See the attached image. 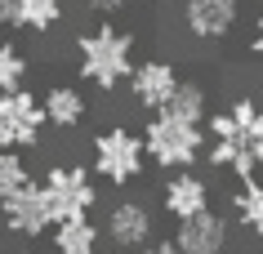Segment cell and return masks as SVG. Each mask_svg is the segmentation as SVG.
Segmentation results:
<instances>
[{"instance_id":"cell-4","label":"cell","mask_w":263,"mask_h":254,"mask_svg":"<svg viewBox=\"0 0 263 254\" xmlns=\"http://www.w3.org/2000/svg\"><path fill=\"white\" fill-rule=\"evenodd\" d=\"M89 174L103 179L107 187H129L147 174V152H143V139L125 125L98 129L94 147H89Z\"/></svg>"},{"instance_id":"cell-2","label":"cell","mask_w":263,"mask_h":254,"mask_svg":"<svg viewBox=\"0 0 263 254\" xmlns=\"http://www.w3.org/2000/svg\"><path fill=\"white\" fill-rule=\"evenodd\" d=\"M76 71L85 85H94L103 94L121 89L134 71V36L116 23H98V27L76 36Z\"/></svg>"},{"instance_id":"cell-1","label":"cell","mask_w":263,"mask_h":254,"mask_svg":"<svg viewBox=\"0 0 263 254\" xmlns=\"http://www.w3.org/2000/svg\"><path fill=\"white\" fill-rule=\"evenodd\" d=\"M210 165L250 179L263 169V107L259 99H232L223 112H210Z\"/></svg>"},{"instance_id":"cell-14","label":"cell","mask_w":263,"mask_h":254,"mask_svg":"<svg viewBox=\"0 0 263 254\" xmlns=\"http://www.w3.org/2000/svg\"><path fill=\"white\" fill-rule=\"evenodd\" d=\"M41 112H45V125L76 129L85 121V112H89V103H85V94L76 89V85H49V89L41 94Z\"/></svg>"},{"instance_id":"cell-12","label":"cell","mask_w":263,"mask_h":254,"mask_svg":"<svg viewBox=\"0 0 263 254\" xmlns=\"http://www.w3.org/2000/svg\"><path fill=\"white\" fill-rule=\"evenodd\" d=\"M179 67L165 63V58H147V63H134L129 71V94L139 103L143 112H161V103L174 94V85H179Z\"/></svg>"},{"instance_id":"cell-3","label":"cell","mask_w":263,"mask_h":254,"mask_svg":"<svg viewBox=\"0 0 263 254\" xmlns=\"http://www.w3.org/2000/svg\"><path fill=\"white\" fill-rule=\"evenodd\" d=\"M143 152L161 169H192L205 156V125L192 121H174L165 112H152V121L143 125Z\"/></svg>"},{"instance_id":"cell-13","label":"cell","mask_w":263,"mask_h":254,"mask_svg":"<svg viewBox=\"0 0 263 254\" xmlns=\"http://www.w3.org/2000/svg\"><path fill=\"white\" fill-rule=\"evenodd\" d=\"M161 205H165V214L179 223V219H187V214L196 210H210V183L201 179V174H187V169H174L165 179V187H161Z\"/></svg>"},{"instance_id":"cell-10","label":"cell","mask_w":263,"mask_h":254,"mask_svg":"<svg viewBox=\"0 0 263 254\" xmlns=\"http://www.w3.org/2000/svg\"><path fill=\"white\" fill-rule=\"evenodd\" d=\"M174 245L183 254H228V219L214 210L187 214L174 227Z\"/></svg>"},{"instance_id":"cell-17","label":"cell","mask_w":263,"mask_h":254,"mask_svg":"<svg viewBox=\"0 0 263 254\" xmlns=\"http://www.w3.org/2000/svg\"><path fill=\"white\" fill-rule=\"evenodd\" d=\"M232 210H236V223L246 227V232L263 237V179L259 174L241 179V187H236V197H232Z\"/></svg>"},{"instance_id":"cell-11","label":"cell","mask_w":263,"mask_h":254,"mask_svg":"<svg viewBox=\"0 0 263 254\" xmlns=\"http://www.w3.org/2000/svg\"><path fill=\"white\" fill-rule=\"evenodd\" d=\"M67 18V0H0V27L45 36Z\"/></svg>"},{"instance_id":"cell-7","label":"cell","mask_w":263,"mask_h":254,"mask_svg":"<svg viewBox=\"0 0 263 254\" xmlns=\"http://www.w3.org/2000/svg\"><path fill=\"white\" fill-rule=\"evenodd\" d=\"M0 223L9 227L14 237H23V241H36V237H45V232L54 227L41 179H27L18 192H9V197L0 201Z\"/></svg>"},{"instance_id":"cell-24","label":"cell","mask_w":263,"mask_h":254,"mask_svg":"<svg viewBox=\"0 0 263 254\" xmlns=\"http://www.w3.org/2000/svg\"><path fill=\"white\" fill-rule=\"evenodd\" d=\"M94 254H103V250H94Z\"/></svg>"},{"instance_id":"cell-20","label":"cell","mask_w":263,"mask_h":254,"mask_svg":"<svg viewBox=\"0 0 263 254\" xmlns=\"http://www.w3.org/2000/svg\"><path fill=\"white\" fill-rule=\"evenodd\" d=\"M94 14H121V9H134V5H143V0H85Z\"/></svg>"},{"instance_id":"cell-19","label":"cell","mask_w":263,"mask_h":254,"mask_svg":"<svg viewBox=\"0 0 263 254\" xmlns=\"http://www.w3.org/2000/svg\"><path fill=\"white\" fill-rule=\"evenodd\" d=\"M27 179H31V169H27V161H23V152L0 147V201L9 197V192H18Z\"/></svg>"},{"instance_id":"cell-18","label":"cell","mask_w":263,"mask_h":254,"mask_svg":"<svg viewBox=\"0 0 263 254\" xmlns=\"http://www.w3.org/2000/svg\"><path fill=\"white\" fill-rule=\"evenodd\" d=\"M27 54L18 49V45L0 41V94H9V89H18V85H27Z\"/></svg>"},{"instance_id":"cell-16","label":"cell","mask_w":263,"mask_h":254,"mask_svg":"<svg viewBox=\"0 0 263 254\" xmlns=\"http://www.w3.org/2000/svg\"><path fill=\"white\" fill-rule=\"evenodd\" d=\"M161 112L174 116V121H192V125H205V116H210V99H205V89H201L196 81H179V85H174V94L161 103Z\"/></svg>"},{"instance_id":"cell-15","label":"cell","mask_w":263,"mask_h":254,"mask_svg":"<svg viewBox=\"0 0 263 254\" xmlns=\"http://www.w3.org/2000/svg\"><path fill=\"white\" fill-rule=\"evenodd\" d=\"M49 232H54V254H94L98 250V223L89 214L63 219V223H54Z\"/></svg>"},{"instance_id":"cell-23","label":"cell","mask_w":263,"mask_h":254,"mask_svg":"<svg viewBox=\"0 0 263 254\" xmlns=\"http://www.w3.org/2000/svg\"><path fill=\"white\" fill-rule=\"evenodd\" d=\"M18 254H41V250H18Z\"/></svg>"},{"instance_id":"cell-8","label":"cell","mask_w":263,"mask_h":254,"mask_svg":"<svg viewBox=\"0 0 263 254\" xmlns=\"http://www.w3.org/2000/svg\"><path fill=\"white\" fill-rule=\"evenodd\" d=\"M107 241L116 245V254H139L147 241L156 237V219L143 201H116L107 210V223H103Z\"/></svg>"},{"instance_id":"cell-6","label":"cell","mask_w":263,"mask_h":254,"mask_svg":"<svg viewBox=\"0 0 263 254\" xmlns=\"http://www.w3.org/2000/svg\"><path fill=\"white\" fill-rule=\"evenodd\" d=\"M45 139V112H41V94H31L27 85H18L9 94H0V147H41Z\"/></svg>"},{"instance_id":"cell-21","label":"cell","mask_w":263,"mask_h":254,"mask_svg":"<svg viewBox=\"0 0 263 254\" xmlns=\"http://www.w3.org/2000/svg\"><path fill=\"white\" fill-rule=\"evenodd\" d=\"M139 254H183V250L174 245V237H165V241H156V237H152V241H147V245H143Z\"/></svg>"},{"instance_id":"cell-22","label":"cell","mask_w":263,"mask_h":254,"mask_svg":"<svg viewBox=\"0 0 263 254\" xmlns=\"http://www.w3.org/2000/svg\"><path fill=\"white\" fill-rule=\"evenodd\" d=\"M250 54H254V58L263 63V18L254 23V36H250Z\"/></svg>"},{"instance_id":"cell-9","label":"cell","mask_w":263,"mask_h":254,"mask_svg":"<svg viewBox=\"0 0 263 254\" xmlns=\"http://www.w3.org/2000/svg\"><path fill=\"white\" fill-rule=\"evenodd\" d=\"M241 23V0H183V27L196 41H228Z\"/></svg>"},{"instance_id":"cell-5","label":"cell","mask_w":263,"mask_h":254,"mask_svg":"<svg viewBox=\"0 0 263 254\" xmlns=\"http://www.w3.org/2000/svg\"><path fill=\"white\" fill-rule=\"evenodd\" d=\"M45 201H49V219L63 223V219H81L98 205V183L89 165H49L41 174Z\"/></svg>"}]
</instances>
